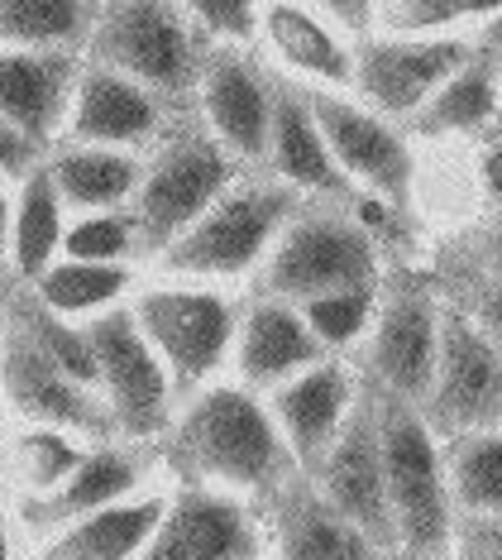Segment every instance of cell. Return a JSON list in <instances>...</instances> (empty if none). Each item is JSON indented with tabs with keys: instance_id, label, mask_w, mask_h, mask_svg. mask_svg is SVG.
Instances as JSON below:
<instances>
[{
	"instance_id": "cell-1",
	"label": "cell",
	"mask_w": 502,
	"mask_h": 560,
	"mask_svg": "<svg viewBox=\"0 0 502 560\" xmlns=\"http://www.w3.org/2000/svg\"><path fill=\"white\" fill-rule=\"evenodd\" d=\"M159 460L167 483H206L249 503H264L282 479L297 475L264 393L240 378H211L177 398L159 436Z\"/></svg>"
},
{
	"instance_id": "cell-2",
	"label": "cell",
	"mask_w": 502,
	"mask_h": 560,
	"mask_svg": "<svg viewBox=\"0 0 502 560\" xmlns=\"http://www.w3.org/2000/svg\"><path fill=\"white\" fill-rule=\"evenodd\" d=\"M297 192L264 168H244L221 197L187 225L173 245H163L139 273L177 278V283H249L264 264L278 225L297 207Z\"/></svg>"
},
{
	"instance_id": "cell-3",
	"label": "cell",
	"mask_w": 502,
	"mask_h": 560,
	"mask_svg": "<svg viewBox=\"0 0 502 560\" xmlns=\"http://www.w3.org/2000/svg\"><path fill=\"white\" fill-rule=\"evenodd\" d=\"M373 422H378L383 483H388L393 513V556L450 560V551H455V508H450L445 489L441 441L417 407L378 388H373Z\"/></svg>"
},
{
	"instance_id": "cell-4",
	"label": "cell",
	"mask_w": 502,
	"mask_h": 560,
	"mask_svg": "<svg viewBox=\"0 0 502 560\" xmlns=\"http://www.w3.org/2000/svg\"><path fill=\"white\" fill-rule=\"evenodd\" d=\"M383 278L378 240L340 201H297L278 225L249 292L282 302H306L340 288H373Z\"/></svg>"
},
{
	"instance_id": "cell-5",
	"label": "cell",
	"mask_w": 502,
	"mask_h": 560,
	"mask_svg": "<svg viewBox=\"0 0 502 560\" xmlns=\"http://www.w3.org/2000/svg\"><path fill=\"white\" fill-rule=\"evenodd\" d=\"M206 48L211 39L177 0H101L82 58L135 78L167 106L191 110V86H197Z\"/></svg>"
},
{
	"instance_id": "cell-6",
	"label": "cell",
	"mask_w": 502,
	"mask_h": 560,
	"mask_svg": "<svg viewBox=\"0 0 502 560\" xmlns=\"http://www.w3.org/2000/svg\"><path fill=\"white\" fill-rule=\"evenodd\" d=\"M125 307H130L135 326L144 330L153 354L163 360L177 398H187L191 388L211 384V378H221L230 369L240 302L225 288L139 273Z\"/></svg>"
},
{
	"instance_id": "cell-7",
	"label": "cell",
	"mask_w": 502,
	"mask_h": 560,
	"mask_svg": "<svg viewBox=\"0 0 502 560\" xmlns=\"http://www.w3.org/2000/svg\"><path fill=\"white\" fill-rule=\"evenodd\" d=\"M240 173H244V163L230 159L197 120L173 125L144 154L135 197L125 207L135 221V240H139V269L163 245H173Z\"/></svg>"
},
{
	"instance_id": "cell-8",
	"label": "cell",
	"mask_w": 502,
	"mask_h": 560,
	"mask_svg": "<svg viewBox=\"0 0 502 560\" xmlns=\"http://www.w3.org/2000/svg\"><path fill=\"white\" fill-rule=\"evenodd\" d=\"M82 330H86V346H92L96 393L110 412L115 436L159 445V436L167 431V417L177 407V393L163 360L144 340V330L135 326L130 307L120 302L110 312H96L92 322H82Z\"/></svg>"
},
{
	"instance_id": "cell-9",
	"label": "cell",
	"mask_w": 502,
	"mask_h": 560,
	"mask_svg": "<svg viewBox=\"0 0 502 560\" xmlns=\"http://www.w3.org/2000/svg\"><path fill=\"white\" fill-rule=\"evenodd\" d=\"M306 106H312V120L326 139L335 168L345 173L354 192L378 197L393 211H402L417 197V154L393 120L369 110L359 96L326 92V86H306Z\"/></svg>"
},
{
	"instance_id": "cell-10",
	"label": "cell",
	"mask_w": 502,
	"mask_h": 560,
	"mask_svg": "<svg viewBox=\"0 0 502 560\" xmlns=\"http://www.w3.org/2000/svg\"><path fill=\"white\" fill-rule=\"evenodd\" d=\"M435 431V441L465 431L502 427V354L465 316L450 292H441V340H435V374L417 407Z\"/></svg>"
},
{
	"instance_id": "cell-11",
	"label": "cell",
	"mask_w": 502,
	"mask_h": 560,
	"mask_svg": "<svg viewBox=\"0 0 502 560\" xmlns=\"http://www.w3.org/2000/svg\"><path fill=\"white\" fill-rule=\"evenodd\" d=\"M435 340H441V292L421 278H393V283L378 278L359 374L378 393L421 407L435 374Z\"/></svg>"
},
{
	"instance_id": "cell-12",
	"label": "cell",
	"mask_w": 502,
	"mask_h": 560,
	"mask_svg": "<svg viewBox=\"0 0 502 560\" xmlns=\"http://www.w3.org/2000/svg\"><path fill=\"white\" fill-rule=\"evenodd\" d=\"M268 116H273V68L254 44H211L191 86V120L244 168H264Z\"/></svg>"
},
{
	"instance_id": "cell-13",
	"label": "cell",
	"mask_w": 502,
	"mask_h": 560,
	"mask_svg": "<svg viewBox=\"0 0 502 560\" xmlns=\"http://www.w3.org/2000/svg\"><path fill=\"white\" fill-rule=\"evenodd\" d=\"M474 54V34H364L354 39V82L359 96L383 120H411L431 101L450 72Z\"/></svg>"
},
{
	"instance_id": "cell-14",
	"label": "cell",
	"mask_w": 502,
	"mask_h": 560,
	"mask_svg": "<svg viewBox=\"0 0 502 560\" xmlns=\"http://www.w3.org/2000/svg\"><path fill=\"white\" fill-rule=\"evenodd\" d=\"M268 532L259 503L206 483H167L163 517L139 560H264Z\"/></svg>"
},
{
	"instance_id": "cell-15",
	"label": "cell",
	"mask_w": 502,
	"mask_h": 560,
	"mask_svg": "<svg viewBox=\"0 0 502 560\" xmlns=\"http://www.w3.org/2000/svg\"><path fill=\"white\" fill-rule=\"evenodd\" d=\"M0 407L10 412V422H24V427H58L82 441L115 436L101 393L77 384L72 374H62L10 322H0Z\"/></svg>"
},
{
	"instance_id": "cell-16",
	"label": "cell",
	"mask_w": 502,
	"mask_h": 560,
	"mask_svg": "<svg viewBox=\"0 0 502 560\" xmlns=\"http://www.w3.org/2000/svg\"><path fill=\"white\" fill-rule=\"evenodd\" d=\"M316 483V493L340 513L350 527L393 556V513H388V483H383V455H378V422H373V388L359 384L354 407L345 412L326 455L302 469Z\"/></svg>"
},
{
	"instance_id": "cell-17",
	"label": "cell",
	"mask_w": 502,
	"mask_h": 560,
	"mask_svg": "<svg viewBox=\"0 0 502 560\" xmlns=\"http://www.w3.org/2000/svg\"><path fill=\"white\" fill-rule=\"evenodd\" d=\"M177 116H183V110L167 106L159 92H149V86H139L135 78H125V72H115V68H101V62L82 58L58 139L149 154L177 125Z\"/></svg>"
},
{
	"instance_id": "cell-18",
	"label": "cell",
	"mask_w": 502,
	"mask_h": 560,
	"mask_svg": "<svg viewBox=\"0 0 502 560\" xmlns=\"http://www.w3.org/2000/svg\"><path fill=\"white\" fill-rule=\"evenodd\" d=\"M153 479H167L163 460H159V445H139V441H120V436L92 441L82 451V460L72 465V475L62 479L54 493L24 499V503L15 499L20 537L30 541L38 532L58 527V522H72L82 513H96V508H106V503H120L139 489H149Z\"/></svg>"
},
{
	"instance_id": "cell-19",
	"label": "cell",
	"mask_w": 502,
	"mask_h": 560,
	"mask_svg": "<svg viewBox=\"0 0 502 560\" xmlns=\"http://www.w3.org/2000/svg\"><path fill=\"white\" fill-rule=\"evenodd\" d=\"M254 54L278 78H288L297 86L350 92V82H354V39H345L312 0H259Z\"/></svg>"
},
{
	"instance_id": "cell-20",
	"label": "cell",
	"mask_w": 502,
	"mask_h": 560,
	"mask_svg": "<svg viewBox=\"0 0 502 560\" xmlns=\"http://www.w3.org/2000/svg\"><path fill=\"white\" fill-rule=\"evenodd\" d=\"M359 384H364V374H359L345 354H326V360L297 369L292 378H282V384L264 393V402H268V412H273V422L282 431V441H288L297 469H312L320 455H326V445L335 441L345 412H350L359 398Z\"/></svg>"
},
{
	"instance_id": "cell-21",
	"label": "cell",
	"mask_w": 502,
	"mask_h": 560,
	"mask_svg": "<svg viewBox=\"0 0 502 560\" xmlns=\"http://www.w3.org/2000/svg\"><path fill=\"white\" fill-rule=\"evenodd\" d=\"M268 556L264 560H388L364 532L350 527L335 508L316 493V483L302 475H288L273 493L259 503Z\"/></svg>"
},
{
	"instance_id": "cell-22",
	"label": "cell",
	"mask_w": 502,
	"mask_h": 560,
	"mask_svg": "<svg viewBox=\"0 0 502 560\" xmlns=\"http://www.w3.org/2000/svg\"><path fill=\"white\" fill-rule=\"evenodd\" d=\"M264 173L288 183L302 201H340V207H350L359 197L345 183V173L335 168L326 139L316 130L312 106H306V86L278 78V72H273V116H268Z\"/></svg>"
},
{
	"instance_id": "cell-23",
	"label": "cell",
	"mask_w": 502,
	"mask_h": 560,
	"mask_svg": "<svg viewBox=\"0 0 502 560\" xmlns=\"http://www.w3.org/2000/svg\"><path fill=\"white\" fill-rule=\"evenodd\" d=\"M326 360V346L312 336V326L302 322L297 302L282 298H249L240 302V322H235V346H230V374L244 388L268 393L282 378H292L297 369Z\"/></svg>"
},
{
	"instance_id": "cell-24",
	"label": "cell",
	"mask_w": 502,
	"mask_h": 560,
	"mask_svg": "<svg viewBox=\"0 0 502 560\" xmlns=\"http://www.w3.org/2000/svg\"><path fill=\"white\" fill-rule=\"evenodd\" d=\"M167 503V479L130 493L120 503H106L96 513H82L72 522L30 537L24 560H139L144 541L153 537Z\"/></svg>"
},
{
	"instance_id": "cell-25",
	"label": "cell",
	"mask_w": 502,
	"mask_h": 560,
	"mask_svg": "<svg viewBox=\"0 0 502 560\" xmlns=\"http://www.w3.org/2000/svg\"><path fill=\"white\" fill-rule=\"evenodd\" d=\"M77 68H82V54L0 44V120H10L24 139H34L48 154L62 135Z\"/></svg>"
},
{
	"instance_id": "cell-26",
	"label": "cell",
	"mask_w": 502,
	"mask_h": 560,
	"mask_svg": "<svg viewBox=\"0 0 502 560\" xmlns=\"http://www.w3.org/2000/svg\"><path fill=\"white\" fill-rule=\"evenodd\" d=\"M498 72H502V58L474 44V54L459 62V68L431 92L427 106L411 116V130H417L421 139H474V135H488L502 120Z\"/></svg>"
},
{
	"instance_id": "cell-27",
	"label": "cell",
	"mask_w": 502,
	"mask_h": 560,
	"mask_svg": "<svg viewBox=\"0 0 502 560\" xmlns=\"http://www.w3.org/2000/svg\"><path fill=\"white\" fill-rule=\"evenodd\" d=\"M44 168L58 187V201L68 207V215L82 211H120L130 207L144 154L130 149H106V144H68L58 139L44 154Z\"/></svg>"
},
{
	"instance_id": "cell-28",
	"label": "cell",
	"mask_w": 502,
	"mask_h": 560,
	"mask_svg": "<svg viewBox=\"0 0 502 560\" xmlns=\"http://www.w3.org/2000/svg\"><path fill=\"white\" fill-rule=\"evenodd\" d=\"M62 231H68V207L58 201L48 168L34 163L20 183H10V283H34L62 254Z\"/></svg>"
},
{
	"instance_id": "cell-29",
	"label": "cell",
	"mask_w": 502,
	"mask_h": 560,
	"mask_svg": "<svg viewBox=\"0 0 502 560\" xmlns=\"http://www.w3.org/2000/svg\"><path fill=\"white\" fill-rule=\"evenodd\" d=\"M139 283V264H92V259H58L48 264L34 283H24L48 312L68 322H92L96 312H110L130 302Z\"/></svg>"
},
{
	"instance_id": "cell-30",
	"label": "cell",
	"mask_w": 502,
	"mask_h": 560,
	"mask_svg": "<svg viewBox=\"0 0 502 560\" xmlns=\"http://www.w3.org/2000/svg\"><path fill=\"white\" fill-rule=\"evenodd\" d=\"M92 441L72 436L58 427H24L15 422L10 431H0V479L15 489V499H44L54 493L62 479L72 475V465L82 460V451Z\"/></svg>"
},
{
	"instance_id": "cell-31",
	"label": "cell",
	"mask_w": 502,
	"mask_h": 560,
	"mask_svg": "<svg viewBox=\"0 0 502 560\" xmlns=\"http://www.w3.org/2000/svg\"><path fill=\"white\" fill-rule=\"evenodd\" d=\"M450 508L459 517H502V427L441 441Z\"/></svg>"
},
{
	"instance_id": "cell-32",
	"label": "cell",
	"mask_w": 502,
	"mask_h": 560,
	"mask_svg": "<svg viewBox=\"0 0 502 560\" xmlns=\"http://www.w3.org/2000/svg\"><path fill=\"white\" fill-rule=\"evenodd\" d=\"M101 0H0V44L82 54Z\"/></svg>"
},
{
	"instance_id": "cell-33",
	"label": "cell",
	"mask_w": 502,
	"mask_h": 560,
	"mask_svg": "<svg viewBox=\"0 0 502 560\" xmlns=\"http://www.w3.org/2000/svg\"><path fill=\"white\" fill-rule=\"evenodd\" d=\"M373 302H378V283L320 292V298L297 302V312H302V322L312 326V336L326 346V354H345L350 346L364 340V330L373 322Z\"/></svg>"
},
{
	"instance_id": "cell-34",
	"label": "cell",
	"mask_w": 502,
	"mask_h": 560,
	"mask_svg": "<svg viewBox=\"0 0 502 560\" xmlns=\"http://www.w3.org/2000/svg\"><path fill=\"white\" fill-rule=\"evenodd\" d=\"M62 259H92V264H139V240L130 211H82L68 215L62 231Z\"/></svg>"
},
{
	"instance_id": "cell-35",
	"label": "cell",
	"mask_w": 502,
	"mask_h": 560,
	"mask_svg": "<svg viewBox=\"0 0 502 560\" xmlns=\"http://www.w3.org/2000/svg\"><path fill=\"white\" fill-rule=\"evenodd\" d=\"M502 0H378L373 34H445L465 20L493 15Z\"/></svg>"
},
{
	"instance_id": "cell-36",
	"label": "cell",
	"mask_w": 502,
	"mask_h": 560,
	"mask_svg": "<svg viewBox=\"0 0 502 560\" xmlns=\"http://www.w3.org/2000/svg\"><path fill=\"white\" fill-rule=\"evenodd\" d=\"M211 44H254L259 0H177Z\"/></svg>"
},
{
	"instance_id": "cell-37",
	"label": "cell",
	"mask_w": 502,
	"mask_h": 560,
	"mask_svg": "<svg viewBox=\"0 0 502 560\" xmlns=\"http://www.w3.org/2000/svg\"><path fill=\"white\" fill-rule=\"evenodd\" d=\"M450 298L465 307L469 322L488 336V346L502 354V273H493V269H479V273H474V269H469L465 278H459V288L450 292Z\"/></svg>"
},
{
	"instance_id": "cell-38",
	"label": "cell",
	"mask_w": 502,
	"mask_h": 560,
	"mask_svg": "<svg viewBox=\"0 0 502 560\" xmlns=\"http://www.w3.org/2000/svg\"><path fill=\"white\" fill-rule=\"evenodd\" d=\"M450 560H502V517H459Z\"/></svg>"
},
{
	"instance_id": "cell-39",
	"label": "cell",
	"mask_w": 502,
	"mask_h": 560,
	"mask_svg": "<svg viewBox=\"0 0 502 560\" xmlns=\"http://www.w3.org/2000/svg\"><path fill=\"white\" fill-rule=\"evenodd\" d=\"M34 163H44V149L24 139L10 120H0V183H20Z\"/></svg>"
},
{
	"instance_id": "cell-40",
	"label": "cell",
	"mask_w": 502,
	"mask_h": 560,
	"mask_svg": "<svg viewBox=\"0 0 502 560\" xmlns=\"http://www.w3.org/2000/svg\"><path fill=\"white\" fill-rule=\"evenodd\" d=\"M345 39H364L373 34V15H378V0H312Z\"/></svg>"
},
{
	"instance_id": "cell-41",
	"label": "cell",
	"mask_w": 502,
	"mask_h": 560,
	"mask_svg": "<svg viewBox=\"0 0 502 560\" xmlns=\"http://www.w3.org/2000/svg\"><path fill=\"white\" fill-rule=\"evenodd\" d=\"M479 187L488 201H502V135L488 139L479 154Z\"/></svg>"
},
{
	"instance_id": "cell-42",
	"label": "cell",
	"mask_w": 502,
	"mask_h": 560,
	"mask_svg": "<svg viewBox=\"0 0 502 560\" xmlns=\"http://www.w3.org/2000/svg\"><path fill=\"white\" fill-rule=\"evenodd\" d=\"M0 560H20V522L5 489H0Z\"/></svg>"
},
{
	"instance_id": "cell-43",
	"label": "cell",
	"mask_w": 502,
	"mask_h": 560,
	"mask_svg": "<svg viewBox=\"0 0 502 560\" xmlns=\"http://www.w3.org/2000/svg\"><path fill=\"white\" fill-rule=\"evenodd\" d=\"M474 44L488 48V54L502 58V5L493 10V15H483L479 24H474Z\"/></svg>"
},
{
	"instance_id": "cell-44",
	"label": "cell",
	"mask_w": 502,
	"mask_h": 560,
	"mask_svg": "<svg viewBox=\"0 0 502 560\" xmlns=\"http://www.w3.org/2000/svg\"><path fill=\"white\" fill-rule=\"evenodd\" d=\"M10 264V183H0V283H5Z\"/></svg>"
},
{
	"instance_id": "cell-45",
	"label": "cell",
	"mask_w": 502,
	"mask_h": 560,
	"mask_svg": "<svg viewBox=\"0 0 502 560\" xmlns=\"http://www.w3.org/2000/svg\"><path fill=\"white\" fill-rule=\"evenodd\" d=\"M483 264H488V269H493V273H502V235H498L493 254H483Z\"/></svg>"
},
{
	"instance_id": "cell-46",
	"label": "cell",
	"mask_w": 502,
	"mask_h": 560,
	"mask_svg": "<svg viewBox=\"0 0 502 560\" xmlns=\"http://www.w3.org/2000/svg\"><path fill=\"white\" fill-rule=\"evenodd\" d=\"M498 96H502V72H498Z\"/></svg>"
},
{
	"instance_id": "cell-47",
	"label": "cell",
	"mask_w": 502,
	"mask_h": 560,
	"mask_svg": "<svg viewBox=\"0 0 502 560\" xmlns=\"http://www.w3.org/2000/svg\"><path fill=\"white\" fill-rule=\"evenodd\" d=\"M388 560H402V556H388Z\"/></svg>"
}]
</instances>
